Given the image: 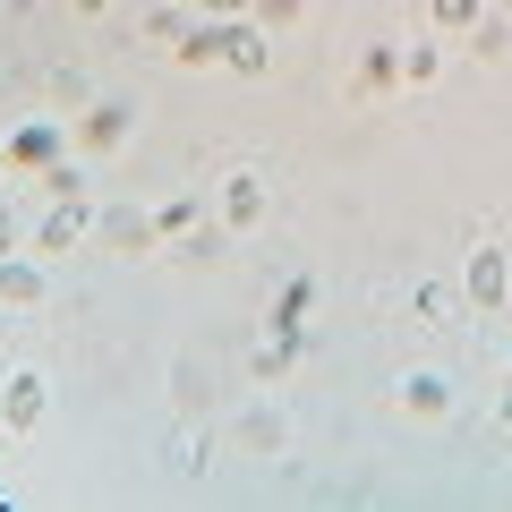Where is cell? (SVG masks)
I'll return each mask as SVG.
<instances>
[{
    "label": "cell",
    "instance_id": "obj_1",
    "mask_svg": "<svg viewBox=\"0 0 512 512\" xmlns=\"http://www.w3.org/2000/svg\"><path fill=\"white\" fill-rule=\"evenodd\" d=\"M214 52H222V69H239V77H265V35H256L248 18H222V26H214Z\"/></svg>",
    "mask_w": 512,
    "mask_h": 512
},
{
    "label": "cell",
    "instance_id": "obj_2",
    "mask_svg": "<svg viewBox=\"0 0 512 512\" xmlns=\"http://www.w3.org/2000/svg\"><path fill=\"white\" fill-rule=\"evenodd\" d=\"M0 154H9L18 171H52L60 163V128L52 120H26V128H9V146H0Z\"/></svg>",
    "mask_w": 512,
    "mask_h": 512
},
{
    "label": "cell",
    "instance_id": "obj_3",
    "mask_svg": "<svg viewBox=\"0 0 512 512\" xmlns=\"http://www.w3.org/2000/svg\"><path fill=\"white\" fill-rule=\"evenodd\" d=\"M43 410H52V384H43L35 367H18V376H9V393H0V419H9V427H35Z\"/></svg>",
    "mask_w": 512,
    "mask_h": 512
},
{
    "label": "cell",
    "instance_id": "obj_4",
    "mask_svg": "<svg viewBox=\"0 0 512 512\" xmlns=\"http://www.w3.org/2000/svg\"><path fill=\"white\" fill-rule=\"evenodd\" d=\"M222 222H231V231H256V222H265V180H256V171H231V180H222Z\"/></svg>",
    "mask_w": 512,
    "mask_h": 512
},
{
    "label": "cell",
    "instance_id": "obj_5",
    "mask_svg": "<svg viewBox=\"0 0 512 512\" xmlns=\"http://www.w3.org/2000/svg\"><path fill=\"white\" fill-rule=\"evenodd\" d=\"M86 222H94L86 205H77V197H60L52 214L35 222V248H43V256H60V248H77V239H86Z\"/></svg>",
    "mask_w": 512,
    "mask_h": 512
},
{
    "label": "cell",
    "instance_id": "obj_6",
    "mask_svg": "<svg viewBox=\"0 0 512 512\" xmlns=\"http://www.w3.org/2000/svg\"><path fill=\"white\" fill-rule=\"evenodd\" d=\"M35 299H43V274L26 256H0V308H35Z\"/></svg>",
    "mask_w": 512,
    "mask_h": 512
},
{
    "label": "cell",
    "instance_id": "obj_7",
    "mask_svg": "<svg viewBox=\"0 0 512 512\" xmlns=\"http://www.w3.org/2000/svg\"><path fill=\"white\" fill-rule=\"evenodd\" d=\"M402 410H410V419H444V410H453V384H444V376H410L402 384Z\"/></svg>",
    "mask_w": 512,
    "mask_h": 512
},
{
    "label": "cell",
    "instance_id": "obj_8",
    "mask_svg": "<svg viewBox=\"0 0 512 512\" xmlns=\"http://www.w3.org/2000/svg\"><path fill=\"white\" fill-rule=\"evenodd\" d=\"M470 299H478V308H504V299H512L504 291V256H495V248L470 256Z\"/></svg>",
    "mask_w": 512,
    "mask_h": 512
},
{
    "label": "cell",
    "instance_id": "obj_9",
    "mask_svg": "<svg viewBox=\"0 0 512 512\" xmlns=\"http://www.w3.org/2000/svg\"><path fill=\"white\" fill-rule=\"evenodd\" d=\"M103 222V239H120V248H146L154 239V214H137V205H111V214H94Z\"/></svg>",
    "mask_w": 512,
    "mask_h": 512
},
{
    "label": "cell",
    "instance_id": "obj_10",
    "mask_svg": "<svg viewBox=\"0 0 512 512\" xmlns=\"http://www.w3.org/2000/svg\"><path fill=\"white\" fill-rule=\"evenodd\" d=\"M308 308H316V282H308V274L282 282V299H274V333H299V325H308Z\"/></svg>",
    "mask_w": 512,
    "mask_h": 512
},
{
    "label": "cell",
    "instance_id": "obj_11",
    "mask_svg": "<svg viewBox=\"0 0 512 512\" xmlns=\"http://www.w3.org/2000/svg\"><path fill=\"white\" fill-rule=\"evenodd\" d=\"M120 137H128V111H120V103H94V111H86V146H94V154H111Z\"/></svg>",
    "mask_w": 512,
    "mask_h": 512
},
{
    "label": "cell",
    "instance_id": "obj_12",
    "mask_svg": "<svg viewBox=\"0 0 512 512\" xmlns=\"http://www.w3.org/2000/svg\"><path fill=\"white\" fill-rule=\"evenodd\" d=\"M427 18H436V35H461V26H478V0H427Z\"/></svg>",
    "mask_w": 512,
    "mask_h": 512
},
{
    "label": "cell",
    "instance_id": "obj_13",
    "mask_svg": "<svg viewBox=\"0 0 512 512\" xmlns=\"http://www.w3.org/2000/svg\"><path fill=\"white\" fill-rule=\"evenodd\" d=\"M291 359H299V333H274V342L256 350L248 367H256V376H282V367H291Z\"/></svg>",
    "mask_w": 512,
    "mask_h": 512
},
{
    "label": "cell",
    "instance_id": "obj_14",
    "mask_svg": "<svg viewBox=\"0 0 512 512\" xmlns=\"http://www.w3.org/2000/svg\"><path fill=\"white\" fill-rule=\"evenodd\" d=\"M171 52H180L188 69H205V60H222V52H214V26H180V43H171Z\"/></svg>",
    "mask_w": 512,
    "mask_h": 512
},
{
    "label": "cell",
    "instance_id": "obj_15",
    "mask_svg": "<svg viewBox=\"0 0 512 512\" xmlns=\"http://www.w3.org/2000/svg\"><path fill=\"white\" fill-rule=\"evenodd\" d=\"M359 77H367L376 94H384V86H402V52H367V69H359Z\"/></svg>",
    "mask_w": 512,
    "mask_h": 512
},
{
    "label": "cell",
    "instance_id": "obj_16",
    "mask_svg": "<svg viewBox=\"0 0 512 512\" xmlns=\"http://www.w3.org/2000/svg\"><path fill=\"white\" fill-rule=\"evenodd\" d=\"M188 222H197V205H188V197H171V205H163V214H154V239H180V231H188Z\"/></svg>",
    "mask_w": 512,
    "mask_h": 512
},
{
    "label": "cell",
    "instance_id": "obj_17",
    "mask_svg": "<svg viewBox=\"0 0 512 512\" xmlns=\"http://www.w3.org/2000/svg\"><path fill=\"white\" fill-rule=\"evenodd\" d=\"M402 77H410V86H427V77H436V43H419V52H402Z\"/></svg>",
    "mask_w": 512,
    "mask_h": 512
},
{
    "label": "cell",
    "instance_id": "obj_18",
    "mask_svg": "<svg viewBox=\"0 0 512 512\" xmlns=\"http://www.w3.org/2000/svg\"><path fill=\"white\" fill-rule=\"evenodd\" d=\"M0 256H18V214H0Z\"/></svg>",
    "mask_w": 512,
    "mask_h": 512
},
{
    "label": "cell",
    "instance_id": "obj_19",
    "mask_svg": "<svg viewBox=\"0 0 512 512\" xmlns=\"http://www.w3.org/2000/svg\"><path fill=\"white\" fill-rule=\"evenodd\" d=\"M69 9H86V18H103V9H111V0H69Z\"/></svg>",
    "mask_w": 512,
    "mask_h": 512
},
{
    "label": "cell",
    "instance_id": "obj_20",
    "mask_svg": "<svg viewBox=\"0 0 512 512\" xmlns=\"http://www.w3.org/2000/svg\"><path fill=\"white\" fill-rule=\"evenodd\" d=\"M239 9H248V0H214V18H239Z\"/></svg>",
    "mask_w": 512,
    "mask_h": 512
},
{
    "label": "cell",
    "instance_id": "obj_21",
    "mask_svg": "<svg viewBox=\"0 0 512 512\" xmlns=\"http://www.w3.org/2000/svg\"><path fill=\"white\" fill-rule=\"evenodd\" d=\"M504 18H512V0H504Z\"/></svg>",
    "mask_w": 512,
    "mask_h": 512
}]
</instances>
